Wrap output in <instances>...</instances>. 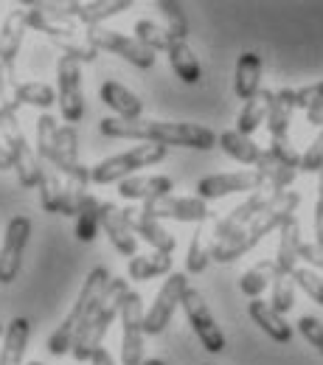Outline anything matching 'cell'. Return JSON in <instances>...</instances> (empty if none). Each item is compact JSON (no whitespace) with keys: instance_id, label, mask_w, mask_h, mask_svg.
Returning a JSON list of instances; mask_svg holds the SVG:
<instances>
[{"instance_id":"11","label":"cell","mask_w":323,"mask_h":365,"mask_svg":"<svg viewBox=\"0 0 323 365\" xmlns=\"http://www.w3.org/2000/svg\"><path fill=\"white\" fill-rule=\"evenodd\" d=\"M267 188V180L259 169H245V172H220L208 175L197 182V197L200 200H222L228 194H253Z\"/></svg>"},{"instance_id":"39","label":"cell","mask_w":323,"mask_h":365,"mask_svg":"<svg viewBox=\"0 0 323 365\" xmlns=\"http://www.w3.org/2000/svg\"><path fill=\"white\" fill-rule=\"evenodd\" d=\"M135 40H138L140 46H146L149 51H169V46L175 43L172 40V34L166 31V26H160V23H155V20H138L135 23Z\"/></svg>"},{"instance_id":"30","label":"cell","mask_w":323,"mask_h":365,"mask_svg":"<svg viewBox=\"0 0 323 365\" xmlns=\"http://www.w3.org/2000/svg\"><path fill=\"white\" fill-rule=\"evenodd\" d=\"M273 91H259L250 101H245L239 118H236V130L242 135H253L265 121H267V113H270V104H273Z\"/></svg>"},{"instance_id":"48","label":"cell","mask_w":323,"mask_h":365,"mask_svg":"<svg viewBox=\"0 0 323 365\" xmlns=\"http://www.w3.org/2000/svg\"><path fill=\"white\" fill-rule=\"evenodd\" d=\"M298 331L321 351V357H323V320L315 318V315H304V318L298 320Z\"/></svg>"},{"instance_id":"41","label":"cell","mask_w":323,"mask_h":365,"mask_svg":"<svg viewBox=\"0 0 323 365\" xmlns=\"http://www.w3.org/2000/svg\"><path fill=\"white\" fill-rule=\"evenodd\" d=\"M158 11L166 20V31L172 34V40H185L188 37V20L180 3L175 0H158Z\"/></svg>"},{"instance_id":"17","label":"cell","mask_w":323,"mask_h":365,"mask_svg":"<svg viewBox=\"0 0 323 365\" xmlns=\"http://www.w3.org/2000/svg\"><path fill=\"white\" fill-rule=\"evenodd\" d=\"M273 197V191L270 188H262V191H253V194H247V200L245 202H239L236 208H233L231 214H225L222 220H217V225H214V245L217 242H222V239H228L233 236L239 228H245L265 205H267V200Z\"/></svg>"},{"instance_id":"55","label":"cell","mask_w":323,"mask_h":365,"mask_svg":"<svg viewBox=\"0 0 323 365\" xmlns=\"http://www.w3.org/2000/svg\"><path fill=\"white\" fill-rule=\"evenodd\" d=\"M29 365H37V363H29Z\"/></svg>"},{"instance_id":"49","label":"cell","mask_w":323,"mask_h":365,"mask_svg":"<svg viewBox=\"0 0 323 365\" xmlns=\"http://www.w3.org/2000/svg\"><path fill=\"white\" fill-rule=\"evenodd\" d=\"M301 262H307L312 270H323V247L318 245V242L304 245V250H301Z\"/></svg>"},{"instance_id":"26","label":"cell","mask_w":323,"mask_h":365,"mask_svg":"<svg viewBox=\"0 0 323 365\" xmlns=\"http://www.w3.org/2000/svg\"><path fill=\"white\" fill-rule=\"evenodd\" d=\"M262 56L256 51H245L236 62V76H233V91L242 101H250L262 91Z\"/></svg>"},{"instance_id":"56","label":"cell","mask_w":323,"mask_h":365,"mask_svg":"<svg viewBox=\"0 0 323 365\" xmlns=\"http://www.w3.org/2000/svg\"><path fill=\"white\" fill-rule=\"evenodd\" d=\"M37 365H43V363H37Z\"/></svg>"},{"instance_id":"42","label":"cell","mask_w":323,"mask_h":365,"mask_svg":"<svg viewBox=\"0 0 323 365\" xmlns=\"http://www.w3.org/2000/svg\"><path fill=\"white\" fill-rule=\"evenodd\" d=\"M56 135H59V124H56V118L48 115V113H43V115L37 118V146H34V152H37L40 160H51V152H53Z\"/></svg>"},{"instance_id":"57","label":"cell","mask_w":323,"mask_h":365,"mask_svg":"<svg viewBox=\"0 0 323 365\" xmlns=\"http://www.w3.org/2000/svg\"><path fill=\"white\" fill-rule=\"evenodd\" d=\"M0 26H3V23H0Z\"/></svg>"},{"instance_id":"43","label":"cell","mask_w":323,"mask_h":365,"mask_svg":"<svg viewBox=\"0 0 323 365\" xmlns=\"http://www.w3.org/2000/svg\"><path fill=\"white\" fill-rule=\"evenodd\" d=\"M270 307H273L276 312H281V315H287V312L295 307V281H292V275H278L276 281H273Z\"/></svg>"},{"instance_id":"50","label":"cell","mask_w":323,"mask_h":365,"mask_svg":"<svg viewBox=\"0 0 323 365\" xmlns=\"http://www.w3.org/2000/svg\"><path fill=\"white\" fill-rule=\"evenodd\" d=\"M9 169H14V163H11V155H9V149L0 138V172H9Z\"/></svg>"},{"instance_id":"38","label":"cell","mask_w":323,"mask_h":365,"mask_svg":"<svg viewBox=\"0 0 323 365\" xmlns=\"http://www.w3.org/2000/svg\"><path fill=\"white\" fill-rule=\"evenodd\" d=\"M53 46L59 48L65 56H73L76 62H93L98 56V48L88 40V31H71V34H62V37H53L51 40Z\"/></svg>"},{"instance_id":"45","label":"cell","mask_w":323,"mask_h":365,"mask_svg":"<svg viewBox=\"0 0 323 365\" xmlns=\"http://www.w3.org/2000/svg\"><path fill=\"white\" fill-rule=\"evenodd\" d=\"M292 281H295L315 304L323 307V275L318 273V270H312V267H298V270L292 273Z\"/></svg>"},{"instance_id":"18","label":"cell","mask_w":323,"mask_h":365,"mask_svg":"<svg viewBox=\"0 0 323 365\" xmlns=\"http://www.w3.org/2000/svg\"><path fill=\"white\" fill-rule=\"evenodd\" d=\"M175 191V180L169 175H133L118 182V194L130 202H152L160 197H169Z\"/></svg>"},{"instance_id":"7","label":"cell","mask_w":323,"mask_h":365,"mask_svg":"<svg viewBox=\"0 0 323 365\" xmlns=\"http://www.w3.org/2000/svg\"><path fill=\"white\" fill-rule=\"evenodd\" d=\"M56 96H59V110L65 124H79L85 115V91H82V62L73 56H59L56 62Z\"/></svg>"},{"instance_id":"36","label":"cell","mask_w":323,"mask_h":365,"mask_svg":"<svg viewBox=\"0 0 323 365\" xmlns=\"http://www.w3.org/2000/svg\"><path fill=\"white\" fill-rule=\"evenodd\" d=\"M278 267H276V259H265V262H259V264H253L247 273L242 275V281H239V289L250 298V301H256L273 281L278 278Z\"/></svg>"},{"instance_id":"9","label":"cell","mask_w":323,"mask_h":365,"mask_svg":"<svg viewBox=\"0 0 323 365\" xmlns=\"http://www.w3.org/2000/svg\"><path fill=\"white\" fill-rule=\"evenodd\" d=\"M88 31V40L98 51H110L121 59H127L130 65H135L140 71H149L155 65V51H149L146 46H140L135 37L124 34V31H116V29H107V26H96V29H85Z\"/></svg>"},{"instance_id":"1","label":"cell","mask_w":323,"mask_h":365,"mask_svg":"<svg viewBox=\"0 0 323 365\" xmlns=\"http://www.w3.org/2000/svg\"><path fill=\"white\" fill-rule=\"evenodd\" d=\"M101 135L118 140H140V143H160V146H185V149H214L220 135L202 124L188 121H152V118H104L98 124Z\"/></svg>"},{"instance_id":"8","label":"cell","mask_w":323,"mask_h":365,"mask_svg":"<svg viewBox=\"0 0 323 365\" xmlns=\"http://www.w3.org/2000/svg\"><path fill=\"white\" fill-rule=\"evenodd\" d=\"M180 307H183L185 318H188V323H191L194 334L200 337L202 349H205V351H211V354H220V351H225V346H228V340H225V331H222V326L217 323L214 312L208 309V304H205L202 292L188 287V292L183 295V304H180Z\"/></svg>"},{"instance_id":"22","label":"cell","mask_w":323,"mask_h":365,"mask_svg":"<svg viewBox=\"0 0 323 365\" xmlns=\"http://www.w3.org/2000/svg\"><path fill=\"white\" fill-rule=\"evenodd\" d=\"M247 315L250 320L270 337V340H276V343H289L292 340V326L287 323V318L276 312L267 301H262V298H256V301H250L247 304Z\"/></svg>"},{"instance_id":"27","label":"cell","mask_w":323,"mask_h":365,"mask_svg":"<svg viewBox=\"0 0 323 365\" xmlns=\"http://www.w3.org/2000/svg\"><path fill=\"white\" fill-rule=\"evenodd\" d=\"M51 163L56 172H62L65 178L73 175L82 163H79V138L73 127H59V135L53 143V152H51Z\"/></svg>"},{"instance_id":"53","label":"cell","mask_w":323,"mask_h":365,"mask_svg":"<svg viewBox=\"0 0 323 365\" xmlns=\"http://www.w3.org/2000/svg\"><path fill=\"white\" fill-rule=\"evenodd\" d=\"M140 365H166V363H163V360H143Z\"/></svg>"},{"instance_id":"44","label":"cell","mask_w":323,"mask_h":365,"mask_svg":"<svg viewBox=\"0 0 323 365\" xmlns=\"http://www.w3.org/2000/svg\"><path fill=\"white\" fill-rule=\"evenodd\" d=\"M295 104L301 110H307V118H315L323 113V82L318 85H307L295 91Z\"/></svg>"},{"instance_id":"10","label":"cell","mask_w":323,"mask_h":365,"mask_svg":"<svg viewBox=\"0 0 323 365\" xmlns=\"http://www.w3.org/2000/svg\"><path fill=\"white\" fill-rule=\"evenodd\" d=\"M121 365H140L143 363V298L130 289V295L121 304Z\"/></svg>"},{"instance_id":"14","label":"cell","mask_w":323,"mask_h":365,"mask_svg":"<svg viewBox=\"0 0 323 365\" xmlns=\"http://www.w3.org/2000/svg\"><path fill=\"white\" fill-rule=\"evenodd\" d=\"M140 208H143V214H149V217H155L160 222L163 220H175V222H197V225H202V222L211 220V208L200 197H175V194H169V197L152 200V202H146Z\"/></svg>"},{"instance_id":"24","label":"cell","mask_w":323,"mask_h":365,"mask_svg":"<svg viewBox=\"0 0 323 365\" xmlns=\"http://www.w3.org/2000/svg\"><path fill=\"white\" fill-rule=\"evenodd\" d=\"M29 23H26V9H11L0 26V62L3 65H14L20 46H23V34H26Z\"/></svg>"},{"instance_id":"52","label":"cell","mask_w":323,"mask_h":365,"mask_svg":"<svg viewBox=\"0 0 323 365\" xmlns=\"http://www.w3.org/2000/svg\"><path fill=\"white\" fill-rule=\"evenodd\" d=\"M309 124H315V127H323V113H321V115H315V118H309Z\"/></svg>"},{"instance_id":"28","label":"cell","mask_w":323,"mask_h":365,"mask_svg":"<svg viewBox=\"0 0 323 365\" xmlns=\"http://www.w3.org/2000/svg\"><path fill=\"white\" fill-rule=\"evenodd\" d=\"M298 110L295 104V91L292 88H281L273 96L270 113H267V130L270 138H289V124H292V113Z\"/></svg>"},{"instance_id":"47","label":"cell","mask_w":323,"mask_h":365,"mask_svg":"<svg viewBox=\"0 0 323 365\" xmlns=\"http://www.w3.org/2000/svg\"><path fill=\"white\" fill-rule=\"evenodd\" d=\"M301 172H309V175H321L323 172V130L318 133V138L307 146L304 160H301Z\"/></svg>"},{"instance_id":"2","label":"cell","mask_w":323,"mask_h":365,"mask_svg":"<svg viewBox=\"0 0 323 365\" xmlns=\"http://www.w3.org/2000/svg\"><path fill=\"white\" fill-rule=\"evenodd\" d=\"M298 205H301V194H298V191L273 194V197L267 200V205H265L245 228H239L233 236H228V239H222V242L214 245V262L228 264V262L242 259L245 253H250L270 230H276V228L281 230V225H284L287 220H292L295 211H298Z\"/></svg>"},{"instance_id":"5","label":"cell","mask_w":323,"mask_h":365,"mask_svg":"<svg viewBox=\"0 0 323 365\" xmlns=\"http://www.w3.org/2000/svg\"><path fill=\"white\" fill-rule=\"evenodd\" d=\"M166 158V146L160 143H140L133 146L121 155H113V158H104L101 163L93 166V182L98 185H110V182H121L127 178H133L138 169H149L155 163H160Z\"/></svg>"},{"instance_id":"29","label":"cell","mask_w":323,"mask_h":365,"mask_svg":"<svg viewBox=\"0 0 323 365\" xmlns=\"http://www.w3.org/2000/svg\"><path fill=\"white\" fill-rule=\"evenodd\" d=\"M91 182H93V169H88V166H79L73 175L65 178V200H62V214L65 217H79L82 205L91 197V191H88Z\"/></svg>"},{"instance_id":"37","label":"cell","mask_w":323,"mask_h":365,"mask_svg":"<svg viewBox=\"0 0 323 365\" xmlns=\"http://www.w3.org/2000/svg\"><path fill=\"white\" fill-rule=\"evenodd\" d=\"M59 101V96L56 91L46 85V82H23V85H17V91H14V107H20V104H26V107H37V110H48L51 104H56Z\"/></svg>"},{"instance_id":"40","label":"cell","mask_w":323,"mask_h":365,"mask_svg":"<svg viewBox=\"0 0 323 365\" xmlns=\"http://www.w3.org/2000/svg\"><path fill=\"white\" fill-rule=\"evenodd\" d=\"M98 228H101V202L91 194L88 202L82 205L79 217H76V239L79 242H93Z\"/></svg>"},{"instance_id":"12","label":"cell","mask_w":323,"mask_h":365,"mask_svg":"<svg viewBox=\"0 0 323 365\" xmlns=\"http://www.w3.org/2000/svg\"><path fill=\"white\" fill-rule=\"evenodd\" d=\"M188 292V275L185 273H172L163 287L158 289L155 295V304L146 309V318H143V331L146 334H160L169 320L175 315V309L183 304V295Z\"/></svg>"},{"instance_id":"13","label":"cell","mask_w":323,"mask_h":365,"mask_svg":"<svg viewBox=\"0 0 323 365\" xmlns=\"http://www.w3.org/2000/svg\"><path fill=\"white\" fill-rule=\"evenodd\" d=\"M29 236H31V220L29 217H11L9 220L3 245H0V284H11L20 275Z\"/></svg>"},{"instance_id":"33","label":"cell","mask_w":323,"mask_h":365,"mask_svg":"<svg viewBox=\"0 0 323 365\" xmlns=\"http://www.w3.org/2000/svg\"><path fill=\"white\" fill-rule=\"evenodd\" d=\"M217 143L222 146V152H225L228 158L239 160V163H245V166H256V163L262 160V152H265L253 138L242 135L239 130H225Z\"/></svg>"},{"instance_id":"58","label":"cell","mask_w":323,"mask_h":365,"mask_svg":"<svg viewBox=\"0 0 323 365\" xmlns=\"http://www.w3.org/2000/svg\"><path fill=\"white\" fill-rule=\"evenodd\" d=\"M205 365H208V363H205Z\"/></svg>"},{"instance_id":"34","label":"cell","mask_w":323,"mask_h":365,"mask_svg":"<svg viewBox=\"0 0 323 365\" xmlns=\"http://www.w3.org/2000/svg\"><path fill=\"white\" fill-rule=\"evenodd\" d=\"M166 53H169V65H172V71L178 73L180 82H185V85H197V82L202 79L200 59L194 56V51H191V46H188L185 40H175Z\"/></svg>"},{"instance_id":"32","label":"cell","mask_w":323,"mask_h":365,"mask_svg":"<svg viewBox=\"0 0 323 365\" xmlns=\"http://www.w3.org/2000/svg\"><path fill=\"white\" fill-rule=\"evenodd\" d=\"M211 259H214V230L208 233L205 222H202L191 233V245H188V253H185V270L191 275L205 273Z\"/></svg>"},{"instance_id":"20","label":"cell","mask_w":323,"mask_h":365,"mask_svg":"<svg viewBox=\"0 0 323 365\" xmlns=\"http://www.w3.org/2000/svg\"><path fill=\"white\" fill-rule=\"evenodd\" d=\"M124 214H127L130 225L135 230V236H140L146 245H152L158 253H169V256H172V250H175L178 242H175V236H172L169 230L163 228L160 220L143 214V208H124Z\"/></svg>"},{"instance_id":"46","label":"cell","mask_w":323,"mask_h":365,"mask_svg":"<svg viewBox=\"0 0 323 365\" xmlns=\"http://www.w3.org/2000/svg\"><path fill=\"white\" fill-rule=\"evenodd\" d=\"M267 152L276 158L281 166H295V169H301L304 155H298V149L292 146V140H289V138H270Z\"/></svg>"},{"instance_id":"21","label":"cell","mask_w":323,"mask_h":365,"mask_svg":"<svg viewBox=\"0 0 323 365\" xmlns=\"http://www.w3.org/2000/svg\"><path fill=\"white\" fill-rule=\"evenodd\" d=\"M301 250H304V239H301V222L298 217L287 220L281 225V239H278V253H276V267L281 275H292L298 270L301 262Z\"/></svg>"},{"instance_id":"54","label":"cell","mask_w":323,"mask_h":365,"mask_svg":"<svg viewBox=\"0 0 323 365\" xmlns=\"http://www.w3.org/2000/svg\"><path fill=\"white\" fill-rule=\"evenodd\" d=\"M3 334H6V326H3V323H0V340H3Z\"/></svg>"},{"instance_id":"3","label":"cell","mask_w":323,"mask_h":365,"mask_svg":"<svg viewBox=\"0 0 323 365\" xmlns=\"http://www.w3.org/2000/svg\"><path fill=\"white\" fill-rule=\"evenodd\" d=\"M110 273L104 270V267H93L88 278H85V284H82V289H79V295H76V301H73V307H71V312L65 315V320L53 329V334L48 337V351L53 354V357H62V354H68V351H73V343H76V337H79V331L85 329V323L91 320L93 309L98 307V301H101V295H104V289L110 287Z\"/></svg>"},{"instance_id":"25","label":"cell","mask_w":323,"mask_h":365,"mask_svg":"<svg viewBox=\"0 0 323 365\" xmlns=\"http://www.w3.org/2000/svg\"><path fill=\"white\" fill-rule=\"evenodd\" d=\"M31 337V323L26 318H14L6 326L3 349H0V365H26V349Z\"/></svg>"},{"instance_id":"16","label":"cell","mask_w":323,"mask_h":365,"mask_svg":"<svg viewBox=\"0 0 323 365\" xmlns=\"http://www.w3.org/2000/svg\"><path fill=\"white\" fill-rule=\"evenodd\" d=\"M101 228L121 256H130V259L138 256V236L130 225L124 208H118L116 202H101Z\"/></svg>"},{"instance_id":"6","label":"cell","mask_w":323,"mask_h":365,"mask_svg":"<svg viewBox=\"0 0 323 365\" xmlns=\"http://www.w3.org/2000/svg\"><path fill=\"white\" fill-rule=\"evenodd\" d=\"M0 138L11 155L17 182L23 188H37L40 182V158L37 152L29 146V140L23 135L20 124H17V110H0Z\"/></svg>"},{"instance_id":"51","label":"cell","mask_w":323,"mask_h":365,"mask_svg":"<svg viewBox=\"0 0 323 365\" xmlns=\"http://www.w3.org/2000/svg\"><path fill=\"white\" fill-rule=\"evenodd\" d=\"M91 365H116V360L110 357V351H107V349H98V351L93 354Z\"/></svg>"},{"instance_id":"15","label":"cell","mask_w":323,"mask_h":365,"mask_svg":"<svg viewBox=\"0 0 323 365\" xmlns=\"http://www.w3.org/2000/svg\"><path fill=\"white\" fill-rule=\"evenodd\" d=\"M26 23H29V29L43 31L51 40L79 31V23L65 11V6H51V3H31L26 9Z\"/></svg>"},{"instance_id":"31","label":"cell","mask_w":323,"mask_h":365,"mask_svg":"<svg viewBox=\"0 0 323 365\" xmlns=\"http://www.w3.org/2000/svg\"><path fill=\"white\" fill-rule=\"evenodd\" d=\"M40 205L48 214H62V200H65V182L59 180V172L53 169L51 160H40Z\"/></svg>"},{"instance_id":"23","label":"cell","mask_w":323,"mask_h":365,"mask_svg":"<svg viewBox=\"0 0 323 365\" xmlns=\"http://www.w3.org/2000/svg\"><path fill=\"white\" fill-rule=\"evenodd\" d=\"M101 101L116 113V118H127V121H138L143 115V101H140L130 88H124L121 82L107 79L101 85Z\"/></svg>"},{"instance_id":"35","label":"cell","mask_w":323,"mask_h":365,"mask_svg":"<svg viewBox=\"0 0 323 365\" xmlns=\"http://www.w3.org/2000/svg\"><path fill=\"white\" fill-rule=\"evenodd\" d=\"M127 275L133 281H149L158 275H172V256L169 253H146V256H133L127 264Z\"/></svg>"},{"instance_id":"4","label":"cell","mask_w":323,"mask_h":365,"mask_svg":"<svg viewBox=\"0 0 323 365\" xmlns=\"http://www.w3.org/2000/svg\"><path fill=\"white\" fill-rule=\"evenodd\" d=\"M127 295H130L127 278H113L110 287L104 289L98 307L93 309L91 320L85 323V329L79 331V337H76V343H73V351H71V354H73L76 363H91L93 354H96L98 349H104L101 343H104V337H107V331H110V323L116 320V315H121V304H124Z\"/></svg>"},{"instance_id":"19","label":"cell","mask_w":323,"mask_h":365,"mask_svg":"<svg viewBox=\"0 0 323 365\" xmlns=\"http://www.w3.org/2000/svg\"><path fill=\"white\" fill-rule=\"evenodd\" d=\"M127 9H133V0H73V3H65V11L85 29H96L104 20H110Z\"/></svg>"}]
</instances>
